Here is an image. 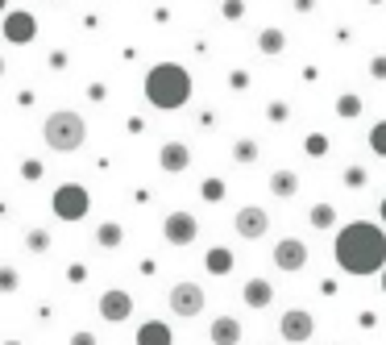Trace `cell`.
Masks as SVG:
<instances>
[{
    "label": "cell",
    "mask_w": 386,
    "mask_h": 345,
    "mask_svg": "<svg viewBox=\"0 0 386 345\" xmlns=\"http://www.w3.org/2000/svg\"><path fill=\"white\" fill-rule=\"evenodd\" d=\"M333 254L341 262V270L349 275H374L386 270V233L378 225H366V220H353L337 233V246Z\"/></svg>",
    "instance_id": "1"
},
{
    "label": "cell",
    "mask_w": 386,
    "mask_h": 345,
    "mask_svg": "<svg viewBox=\"0 0 386 345\" xmlns=\"http://www.w3.org/2000/svg\"><path fill=\"white\" fill-rule=\"evenodd\" d=\"M191 96V75L179 63H158L146 75V100L154 108H183Z\"/></svg>",
    "instance_id": "2"
},
{
    "label": "cell",
    "mask_w": 386,
    "mask_h": 345,
    "mask_svg": "<svg viewBox=\"0 0 386 345\" xmlns=\"http://www.w3.org/2000/svg\"><path fill=\"white\" fill-rule=\"evenodd\" d=\"M42 137L50 150H58V154H71V150H79L87 137V125L79 113H71V108H58V113H50L42 125Z\"/></svg>",
    "instance_id": "3"
},
{
    "label": "cell",
    "mask_w": 386,
    "mask_h": 345,
    "mask_svg": "<svg viewBox=\"0 0 386 345\" xmlns=\"http://www.w3.org/2000/svg\"><path fill=\"white\" fill-rule=\"evenodd\" d=\"M87 204H91V200H87V192L79 183H67V187L54 192V216H58V220H84Z\"/></svg>",
    "instance_id": "4"
},
{
    "label": "cell",
    "mask_w": 386,
    "mask_h": 345,
    "mask_svg": "<svg viewBox=\"0 0 386 345\" xmlns=\"http://www.w3.org/2000/svg\"><path fill=\"white\" fill-rule=\"evenodd\" d=\"M167 300H171L174 316L191 320V316H200V312H204V287H200V283H174Z\"/></svg>",
    "instance_id": "5"
},
{
    "label": "cell",
    "mask_w": 386,
    "mask_h": 345,
    "mask_svg": "<svg viewBox=\"0 0 386 345\" xmlns=\"http://www.w3.org/2000/svg\"><path fill=\"white\" fill-rule=\"evenodd\" d=\"M278 333H283V341L303 345V341H311V333H316V320H311V312H307V308H291V312H283V320H278Z\"/></svg>",
    "instance_id": "6"
},
{
    "label": "cell",
    "mask_w": 386,
    "mask_h": 345,
    "mask_svg": "<svg viewBox=\"0 0 386 345\" xmlns=\"http://www.w3.org/2000/svg\"><path fill=\"white\" fill-rule=\"evenodd\" d=\"M233 229H237V237H245V242H257V237H266V229H270V216L262 213V208H241V213L233 216Z\"/></svg>",
    "instance_id": "7"
},
{
    "label": "cell",
    "mask_w": 386,
    "mask_h": 345,
    "mask_svg": "<svg viewBox=\"0 0 386 345\" xmlns=\"http://www.w3.org/2000/svg\"><path fill=\"white\" fill-rule=\"evenodd\" d=\"M162 233H167L171 246H191L195 233H200V225H195V216L191 213H171L167 216V225H162Z\"/></svg>",
    "instance_id": "8"
},
{
    "label": "cell",
    "mask_w": 386,
    "mask_h": 345,
    "mask_svg": "<svg viewBox=\"0 0 386 345\" xmlns=\"http://www.w3.org/2000/svg\"><path fill=\"white\" fill-rule=\"evenodd\" d=\"M303 262H307V246H303L300 237H283L274 246V266L278 270H300Z\"/></svg>",
    "instance_id": "9"
},
{
    "label": "cell",
    "mask_w": 386,
    "mask_h": 345,
    "mask_svg": "<svg viewBox=\"0 0 386 345\" xmlns=\"http://www.w3.org/2000/svg\"><path fill=\"white\" fill-rule=\"evenodd\" d=\"M129 312H133V296H129V291H104V296H100V316H104V320L121 325Z\"/></svg>",
    "instance_id": "10"
},
{
    "label": "cell",
    "mask_w": 386,
    "mask_h": 345,
    "mask_svg": "<svg viewBox=\"0 0 386 345\" xmlns=\"http://www.w3.org/2000/svg\"><path fill=\"white\" fill-rule=\"evenodd\" d=\"M34 34H38L34 13H8V17H4V38H8V42H30Z\"/></svg>",
    "instance_id": "11"
},
{
    "label": "cell",
    "mask_w": 386,
    "mask_h": 345,
    "mask_svg": "<svg viewBox=\"0 0 386 345\" xmlns=\"http://www.w3.org/2000/svg\"><path fill=\"white\" fill-rule=\"evenodd\" d=\"M241 341V325L233 316H216L212 320V345H237Z\"/></svg>",
    "instance_id": "12"
},
{
    "label": "cell",
    "mask_w": 386,
    "mask_h": 345,
    "mask_svg": "<svg viewBox=\"0 0 386 345\" xmlns=\"http://www.w3.org/2000/svg\"><path fill=\"white\" fill-rule=\"evenodd\" d=\"M158 163H162L167 171H187L191 154H187V146H183V142H167V146H162V154H158Z\"/></svg>",
    "instance_id": "13"
},
{
    "label": "cell",
    "mask_w": 386,
    "mask_h": 345,
    "mask_svg": "<svg viewBox=\"0 0 386 345\" xmlns=\"http://www.w3.org/2000/svg\"><path fill=\"white\" fill-rule=\"evenodd\" d=\"M137 345H171L167 320H146V325L137 329Z\"/></svg>",
    "instance_id": "14"
},
{
    "label": "cell",
    "mask_w": 386,
    "mask_h": 345,
    "mask_svg": "<svg viewBox=\"0 0 386 345\" xmlns=\"http://www.w3.org/2000/svg\"><path fill=\"white\" fill-rule=\"evenodd\" d=\"M270 300H274V287H270L266 279H250V283H245V303H250V308H266Z\"/></svg>",
    "instance_id": "15"
},
{
    "label": "cell",
    "mask_w": 386,
    "mask_h": 345,
    "mask_svg": "<svg viewBox=\"0 0 386 345\" xmlns=\"http://www.w3.org/2000/svg\"><path fill=\"white\" fill-rule=\"evenodd\" d=\"M270 192H274V196H283V200H291V196L300 192V179H295L291 171H274V179H270Z\"/></svg>",
    "instance_id": "16"
},
{
    "label": "cell",
    "mask_w": 386,
    "mask_h": 345,
    "mask_svg": "<svg viewBox=\"0 0 386 345\" xmlns=\"http://www.w3.org/2000/svg\"><path fill=\"white\" fill-rule=\"evenodd\" d=\"M283 42H287L283 30H262V34H257V50H262V54H278Z\"/></svg>",
    "instance_id": "17"
},
{
    "label": "cell",
    "mask_w": 386,
    "mask_h": 345,
    "mask_svg": "<svg viewBox=\"0 0 386 345\" xmlns=\"http://www.w3.org/2000/svg\"><path fill=\"white\" fill-rule=\"evenodd\" d=\"M96 242H100L104 250H117V246H121V225H100V229H96Z\"/></svg>",
    "instance_id": "18"
},
{
    "label": "cell",
    "mask_w": 386,
    "mask_h": 345,
    "mask_svg": "<svg viewBox=\"0 0 386 345\" xmlns=\"http://www.w3.org/2000/svg\"><path fill=\"white\" fill-rule=\"evenodd\" d=\"M333 204H316V208H311V225H316V229H328V225H333Z\"/></svg>",
    "instance_id": "19"
},
{
    "label": "cell",
    "mask_w": 386,
    "mask_h": 345,
    "mask_svg": "<svg viewBox=\"0 0 386 345\" xmlns=\"http://www.w3.org/2000/svg\"><path fill=\"white\" fill-rule=\"evenodd\" d=\"M25 246H30L34 254H46V250H50V237H46V229H34V233L25 237Z\"/></svg>",
    "instance_id": "20"
},
{
    "label": "cell",
    "mask_w": 386,
    "mask_h": 345,
    "mask_svg": "<svg viewBox=\"0 0 386 345\" xmlns=\"http://www.w3.org/2000/svg\"><path fill=\"white\" fill-rule=\"evenodd\" d=\"M370 146H374V154H378V158H386V121L370 130Z\"/></svg>",
    "instance_id": "21"
},
{
    "label": "cell",
    "mask_w": 386,
    "mask_h": 345,
    "mask_svg": "<svg viewBox=\"0 0 386 345\" xmlns=\"http://www.w3.org/2000/svg\"><path fill=\"white\" fill-rule=\"evenodd\" d=\"M220 13H224L229 21H241V17H245V4H241V0H224V8H220Z\"/></svg>",
    "instance_id": "22"
},
{
    "label": "cell",
    "mask_w": 386,
    "mask_h": 345,
    "mask_svg": "<svg viewBox=\"0 0 386 345\" xmlns=\"http://www.w3.org/2000/svg\"><path fill=\"white\" fill-rule=\"evenodd\" d=\"M324 150H328V142H324L320 133H311V137H307V154H311V158H320Z\"/></svg>",
    "instance_id": "23"
},
{
    "label": "cell",
    "mask_w": 386,
    "mask_h": 345,
    "mask_svg": "<svg viewBox=\"0 0 386 345\" xmlns=\"http://www.w3.org/2000/svg\"><path fill=\"white\" fill-rule=\"evenodd\" d=\"M208 266H212V270H229V254H224V250H212V254H208Z\"/></svg>",
    "instance_id": "24"
},
{
    "label": "cell",
    "mask_w": 386,
    "mask_h": 345,
    "mask_svg": "<svg viewBox=\"0 0 386 345\" xmlns=\"http://www.w3.org/2000/svg\"><path fill=\"white\" fill-rule=\"evenodd\" d=\"M357 108H361V100H357V96H345V100H341V117H357Z\"/></svg>",
    "instance_id": "25"
},
{
    "label": "cell",
    "mask_w": 386,
    "mask_h": 345,
    "mask_svg": "<svg viewBox=\"0 0 386 345\" xmlns=\"http://www.w3.org/2000/svg\"><path fill=\"white\" fill-rule=\"evenodd\" d=\"M345 183H349V187H361V183H366V175H361V167H349V179H345Z\"/></svg>",
    "instance_id": "26"
},
{
    "label": "cell",
    "mask_w": 386,
    "mask_h": 345,
    "mask_svg": "<svg viewBox=\"0 0 386 345\" xmlns=\"http://www.w3.org/2000/svg\"><path fill=\"white\" fill-rule=\"evenodd\" d=\"M237 158L250 163V158H254V142H241V146H237Z\"/></svg>",
    "instance_id": "27"
},
{
    "label": "cell",
    "mask_w": 386,
    "mask_h": 345,
    "mask_svg": "<svg viewBox=\"0 0 386 345\" xmlns=\"http://www.w3.org/2000/svg\"><path fill=\"white\" fill-rule=\"evenodd\" d=\"M0 283H4V291H13V287H17V270H4Z\"/></svg>",
    "instance_id": "28"
},
{
    "label": "cell",
    "mask_w": 386,
    "mask_h": 345,
    "mask_svg": "<svg viewBox=\"0 0 386 345\" xmlns=\"http://www.w3.org/2000/svg\"><path fill=\"white\" fill-rule=\"evenodd\" d=\"M38 175H42V163H25V179H34V183H38Z\"/></svg>",
    "instance_id": "29"
},
{
    "label": "cell",
    "mask_w": 386,
    "mask_h": 345,
    "mask_svg": "<svg viewBox=\"0 0 386 345\" xmlns=\"http://www.w3.org/2000/svg\"><path fill=\"white\" fill-rule=\"evenodd\" d=\"M71 345H96V337H91V333H75V337H71Z\"/></svg>",
    "instance_id": "30"
},
{
    "label": "cell",
    "mask_w": 386,
    "mask_h": 345,
    "mask_svg": "<svg viewBox=\"0 0 386 345\" xmlns=\"http://www.w3.org/2000/svg\"><path fill=\"white\" fill-rule=\"evenodd\" d=\"M382 291H386V270H382Z\"/></svg>",
    "instance_id": "31"
},
{
    "label": "cell",
    "mask_w": 386,
    "mask_h": 345,
    "mask_svg": "<svg viewBox=\"0 0 386 345\" xmlns=\"http://www.w3.org/2000/svg\"><path fill=\"white\" fill-rule=\"evenodd\" d=\"M382 220H386V200H382Z\"/></svg>",
    "instance_id": "32"
}]
</instances>
